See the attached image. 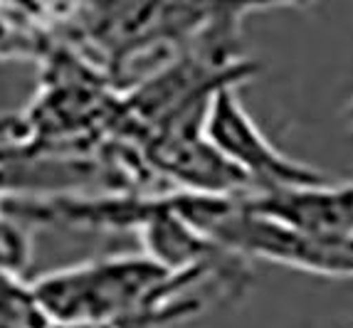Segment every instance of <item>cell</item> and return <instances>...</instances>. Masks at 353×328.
<instances>
[{"label":"cell","instance_id":"3957f363","mask_svg":"<svg viewBox=\"0 0 353 328\" xmlns=\"http://www.w3.org/2000/svg\"><path fill=\"white\" fill-rule=\"evenodd\" d=\"M178 215L245 262H270L326 279H353V237L296 225L267 212L250 195L168 190Z\"/></svg>","mask_w":353,"mask_h":328},{"label":"cell","instance_id":"277c9868","mask_svg":"<svg viewBox=\"0 0 353 328\" xmlns=\"http://www.w3.org/2000/svg\"><path fill=\"white\" fill-rule=\"evenodd\" d=\"M203 136L232 168L248 181L252 195L324 185V170L279 151L259 129L240 99V84H228L212 94L203 116Z\"/></svg>","mask_w":353,"mask_h":328},{"label":"cell","instance_id":"7a4b0ae2","mask_svg":"<svg viewBox=\"0 0 353 328\" xmlns=\"http://www.w3.org/2000/svg\"><path fill=\"white\" fill-rule=\"evenodd\" d=\"M203 271L171 269L146 252L87 259L32 281L50 323L106 321L119 328H168L201 314Z\"/></svg>","mask_w":353,"mask_h":328},{"label":"cell","instance_id":"6da1fadb","mask_svg":"<svg viewBox=\"0 0 353 328\" xmlns=\"http://www.w3.org/2000/svg\"><path fill=\"white\" fill-rule=\"evenodd\" d=\"M316 0H54L65 30L126 76L143 59L163 62L195 45L242 47V25L254 12L304 10ZM156 62V65H159Z\"/></svg>","mask_w":353,"mask_h":328},{"label":"cell","instance_id":"8992f818","mask_svg":"<svg viewBox=\"0 0 353 328\" xmlns=\"http://www.w3.org/2000/svg\"><path fill=\"white\" fill-rule=\"evenodd\" d=\"M50 328H119V326L106 321H59V323H50Z\"/></svg>","mask_w":353,"mask_h":328},{"label":"cell","instance_id":"52a82bcc","mask_svg":"<svg viewBox=\"0 0 353 328\" xmlns=\"http://www.w3.org/2000/svg\"><path fill=\"white\" fill-rule=\"evenodd\" d=\"M343 121L348 123V126H353V94H351V99L346 101V106H343Z\"/></svg>","mask_w":353,"mask_h":328},{"label":"cell","instance_id":"5b68a950","mask_svg":"<svg viewBox=\"0 0 353 328\" xmlns=\"http://www.w3.org/2000/svg\"><path fill=\"white\" fill-rule=\"evenodd\" d=\"M254 205L296 225H306L324 232L353 237V181L287 190L274 195H250Z\"/></svg>","mask_w":353,"mask_h":328}]
</instances>
